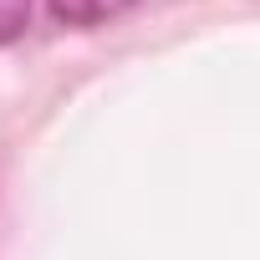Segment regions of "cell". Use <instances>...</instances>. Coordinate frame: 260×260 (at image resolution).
<instances>
[{
	"label": "cell",
	"instance_id": "6da1fadb",
	"mask_svg": "<svg viewBox=\"0 0 260 260\" xmlns=\"http://www.w3.org/2000/svg\"><path fill=\"white\" fill-rule=\"evenodd\" d=\"M138 0H51V16L67 26H102L122 11H133Z\"/></svg>",
	"mask_w": 260,
	"mask_h": 260
},
{
	"label": "cell",
	"instance_id": "7a4b0ae2",
	"mask_svg": "<svg viewBox=\"0 0 260 260\" xmlns=\"http://www.w3.org/2000/svg\"><path fill=\"white\" fill-rule=\"evenodd\" d=\"M31 26V0H0V46H11Z\"/></svg>",
	"mask_w": 260,
	"mask_h": 260
}]
</instances>
